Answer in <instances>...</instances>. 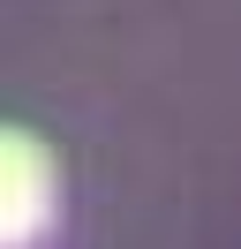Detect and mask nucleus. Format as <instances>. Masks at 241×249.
Instances as JSON below:
<instances>
[{"label": "nucleus", "instance_id": "nucleus-1", "mask_svg": "<svg viewBox=\"0 0 241 249\" xmlns=\"http://www.w3.org/2000/svg\"><path fill=\"white\" fill-rule=\"evenodd\" d=\"M45 219H53V159L23 128H8V143H0V234H8V249H30L45 234Z\"/></svg>", "mask_w": 241, "mask_h": 249}]
</instances>
